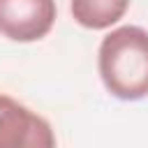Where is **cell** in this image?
Masks as SVG:
<instances>
[{
	"label": "cell",
	"mask_w": 148,
	"mask_h": 148,
	"mask_svg": "<svg viewBox=\"0 0 148 148\" xmlns=\"http://www.w3.org/2000/svg\"><path fill=\"white\" fill-rule=\"evenodd\" d=\"M130 9V0H69L72 18L88 30H104L118 23Z\"/></svg>",
	"instance_id": "277c9868"
},
{
	"label": "cell",
	"mask_w": 148,
	"mask_h": 148,
	"mask_svg": "<svg viewBox=\"0 0 148 148\" xmlns=\"http://www.w3.org/2000/svg\"><path fill=\"white\" fill-rule=\"evenodd\" d=\"M56 134L46 118L0 92V148H53Z\"/></svg>",
	"instance_id": "7a4b0ae2"
},
{
	"label": "cell",
	"mask_w": 148,
	"mask_h": 148,
	"mask_svg": "<svg viewBox=\"0 0 148 148\" xmlns=\"http://www.w3.org/2000/svg\"><path fill=\"white\" fill-rule=\"evenodd\" d=\"M56 0H0V35L12 42H37L56 23Z\"/></svg>",
	"instance_id": "3957f363"
},
{
	"label": "cell",
	"mask_w": 148,
	"mask_h": 148,
	"mask_svg": "<svg viewBox=\"0 0 148 148\" xmlns=\"http://www.w3.org/2000/svg\"><path fill=\"white\" fill-rule=\"evenodd\" d=\"M97 69L113 97L123 102L148 97V30L139 25L111 30L99 44Z\"/></svg>",
	"instance_id": "6da1fadb"
}]
</instances>
